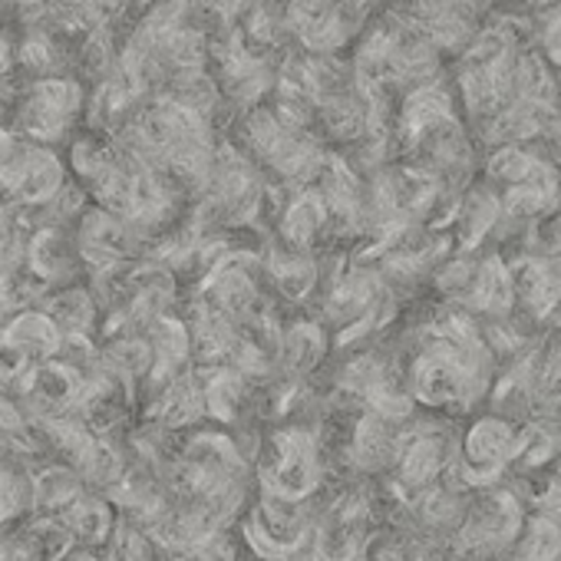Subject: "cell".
I'll return each instance as SVG.
<instances>
[{"label":"cell","mask_w":561,"mask_h":561,"mask_svg":"<svg viewBox=\"0 0 561 561\" xmlns=\"http://www.w3.org/2000/svg\"><path fill=\"white\" fill-rule=\"evenodd\" d=\"M80 106H83V90L77 80H67V77L37 80L24 93L18 113H14V129L27 142L50 146V142L67 136Z\"/></svg>","instance_id":"2"},{"label":"cell","mask_w":561,"mask_h":561,"mask_svg":"<svg viewBox=\"0 0 561 561\" xmlns=\"http://www.w3.org/2000/svg\"><path fill=\"white\" fill-rule=\"evenodd\" d=\"M67 188V165L50 146L18 139L14 152L0 162V202L11 208H47Z\"/></svg>","instance_id":"1"},{"label":"cell","mask_w":561,"mask_h":561,"mask_svg":"<svg viewBox=\"0 0 561 561\" xmlns=\"http://www.w3.org/2000/svg\"><path fill=\"white\" fill-rule=\"evenodd\" d=\"M64 525L70 528L73 541H80V545H103L113 535V508L100 495H83L64 515Z\"/></svg>","instance_id":"6"},{"label":"cell","mask_w":561,"mask_h":561,"mask_svg":"<svg viewBox=\"0 0 561 561\" xmlns=\"http://www.w3.org/2000/svg\"><path fill=\"white\" fill-rule=\"evenodd\" d=\"M34 508V472L0 459V528Z\"/></svg>","instance_id":"7"},{"label":"cell","mask_w":561,"mask_h":561,"mask_svg":"<svg viewBox=\"0 0 561 561\" xmlns=\"http://www.w3.org/2000/svg\"><path fill=\"white\" fill-rule=\"evenodd\" d=\"M83 495L87 485L73 466H47L34 472V508L50 518H64Z\"/></svg>","instance_id":"4"},{"label":"cell","mask_w":561,"mask_h":561,"mask_svg":"<svg viewBox=\"0 0 561 561\" xmlns=\"http://www.w3.org/2000/svg\"><path fill=\"white\" fill-rule=\"evenodd\" d=\"M41 308L50 314V321L60 328V334H64L67 341H80V337L93 328V321H96L93 295L83 291L80 285H64L57 295L44 298Z\"/></svg>","instance_id":"5"},{"label":"cell","mask_w":561,"mask_h":561,"mask_svg":"<svg viewBox=\"0 0 561 561\" xmlns=\"http://www.w3.org/2000/svg\"><path fill=\"white\" fill-rule=\"evenodd\" d=\"M27 261H31V271L44 280V285H60V280L73 277V267H77V261H83V254H80V244L70 241V234L44 225L31 238Z\"/></svg>","instance_id":"3"},{"label":"cell","mask_w":561,"mask_h":561,"mask_svg":"<svg viewBox=\"0 0 561 561\" xmlns=\"http://www.w3.org/2000/svg\"><path fill=\"white\" fill-rule=\"evenodd\" d=\"M11 308H14V291H11V274L0 271V324L11 318Z\"/></svg>","instance_id":"8"},{"label":"cell","mask_w":561,"mask_h":561,"mask_svg":"<svg viewBox=\"0 0 561 561\" xmlns=\"http://www.w3.org/2000/svg\"><path fill=\"white\" fill-rule=\"evenodd\" d=\"M67 561H106V558H100L96 551H73Z\"/></svg>","instance_id":"9"}]
</instances>
